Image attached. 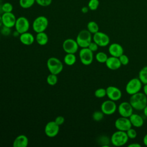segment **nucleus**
<instances>
[{"label":"nucleus","mask_w":147,"mask_h":147,"mask_svg":"<svg viewBox=\"0 0 147 147\" xmlns=\"http://www.w3.org/2000/svg\"><path fill=\"white\" fill-rule=\"evenodd\" d=\"M59 125L55 121L48 122L44 129L45 134L49 137H54L57 135L59 131Z\"/></svg>","instance_id":"2eb2a0df"},{"label":"nucleus","mask_w":147,"mask_h":147,"mask_svg":"<svg viewBox=\"0 0 147 147\" xmlns=\"http://www.w3.org/2000/svg\"><path fill=\"white\" fill-rule=\"evenodd\" d=\"M105 64L109 69L113 71L119 69L122 65L119 58L112 56L109 57H108Z\"/></svg>","instance_id":"a211bd4d"},{"label":"nucleus","mask_w":147,"mask_h":147,"mask_svg":"<svg viewBox=\"0 0 147 147\" xmlns=\"http://www.w3.org/2000/svg\"><path fill=\"white\" fill-rule=\"evenodd\" d=\"M110 139L108 137L105 136H102L100 138H99V142H100L102 147H108L109 146L108 144L110 142Z\"/></svg>","instance_id":"473e14b6"},{"label":"nucleus","mask_w":147,"mask_h":147,"mask_svg":"<svg viewBox=\"0 0 147 147\" xmlns=\"http://www.w3.org/2000/svg\"><path fill=\"white\" fill-rule=\"evenodd\" d=\"M89 10V9L88 7V6H83L82 9H81V11L83 13H87Z\"/></svg>","instance_id":"a19ab883"},{"label":"nucleus","mask_w":147,"mask_h":147,"mask_svg":"<svg viewBox=\"0 0 147 147\" xmlns=\"http://www.w3.org/2000/svg\"><path fill=\"white\" fill-rule=\"evenodd\" d=\"M143 143L146 146H147V134H146L143 138Z\"/></svg>","instance_id":"37998d69"},{"label":"nucleus","mask_w":147,"mask_h":147,"mask_svg":"<svg viewBox=\"0 0 147 147\" xmlns=\"http://www.w3.org/2000/svg\"><path fill=\"white\" fill-rule=\"evenodd\" d=\"M1 17L3 25L10 28L15 26L17 18L15 15L12 12L3 13Z\"/></svg>","instance_id":"dca6fc26"},{"label":"nucleus","mask_w":147,"mask_h":147,"mask_svg":"<svg viewBox=\"0 0 147 147\" xmlns=\"http://www.w3.org/2000/svg\"><path fill=\"white\" fill-rule=\"evenodd\" d=\"M64 121H65V119L62 116H58L56 118H55V120L54 121L58 125L60 126L61 125H63L64 122Z\"/></svg>","instance_id":"58836bf2"},{"label":"nucleus","mask_w":147,"mask_h":147,"mask_svg":"<svg viewBox=\"0 0 147 147\" xmlns=\"http://www.w3.org/2000/svg\"><path fill=\"white\" fill-rule=\"evenodd\" d=\"M143 111H144V115L147 117V105H146V106H145V107Z\"/></svg>","instance_id":"a18cd8bd"},{"label":"nucleus","mask_w":147,"mask_h":147,"mask_svg":"<svg viewBox=\"0 0 147 147\" xmlns=\"http://www.w3.org/2000/svg\"><path fill=\"white\" fill-rule=\"evenodd\" d=\"M108 56L107 54L103 52H99L95 55L96 61L100 63H105Z\"/></svg>","instance_id":"bb28decb"},{"label":"nucleus","mask_w":147,"mask_h":147,"mask_svg":"<svg viewBox=\"0 0 147 147\" xmlns=\"http://www.w3.org/2000/svg\"><path fill=\"white\" fill-rule=\"evenodd\" d=\"M138 78L142 84H147V65L142 68L138 74Z\"/></svg>","instance_id":"b1692460"},{"label":"nucleus","mask_w":147,"mask_h":147,"mask_svg":"<svg viewBox=\"0 0 147 147\" xmlns=\"http://www.w3.org/2000/svg\"><path fill=\"white\" fill-rule=\"evenodd\" d=\"M14 27L16 30L19 32L21 34L28 31L30 27L29 21L26 17L21 16L17 18Z\"/></svg>","instance_id":"6e6552de"},{"label":"nucleus","mask_w":147,"mask_h":147,"mask_svg":"<svg viewBox=\"0 0 147 147\" xmlns=\"http://www.w3.org/2000/svg\"><path fill=\"white\" fill-rule=\"evenodd\" d=\"M3 25V24H2V17L1 16H0V28Z\"/></svg>","instance_id":"49530a36"},{"label":"nucleus","mask_w":147,"mask_h":147,"mask_svg":"<svg viewBox=\"0 0 147 147\" xmlns=\"http://www.w3.org/2000/svg\"><path fill=\"white\" fill-rule=\"evenodd\" d=\"M108 51L111 56L119 57L121 55L123 54L124 50L121 44L115 42L112 43L109 45Z\"/></svg>","instance_id":"f3484780"},{"label":"nucleus","mask_w":147,"mask_h":147,"mask_svg":"<svg viewBox=\"0 0 147 147\" xmlns=\"http://www.w3.org/2000/svg\"><path fill=\"white\" fill-rule=\"evenodd\" d=\"M142 83L138 78L131 79L127 83L125 87V91L129 95H133L140 91L142 88Z\"/></svg>","instance_id":"39448f33"},{"label":"nucleus","mask_w":147,"mask_h":147,"mask_svg":"<svg viewBox=\"0 0 147 147\" xmlns=\"http://www.w3.org/2000/svg\"><path fill=\"white\" fill-rule=\"evenodd\" d=\"M79 57L83 64L85 65H90L93 61V52L88 48H82L79 52Z\"/></svg>","instance_id":"1a4fd4ad"},{"label":"nucleus","mask_w":147,"mask_h":147,"mask_svg":"<svg viewBox=\"0 0 147 147\" xmlns=\"http://www.w3.org/2000/svg\"><path fill=\"white\" fill-rule=\"evenodd\" d=\"M143 92L144 94L147 96V84H144V86H143Z\"/></svg>","instance_id":"79ce46f5"},{"label":"nucleus","mask_w":147,"mask_h":147,"mask_svg":"<svg viewBox=\"0 0 147 147\" xmlns=\"http://www.w3.org/2000/svg\"><path fill=\"white\" fill-rule=\"evenodd\" d=\"M48 20L44 16H40L36 17L33 23L32 28L33 30L37 33L44 32L48 26Z\"/></svg>","instance_id":"423d86ee"},{"label":"nucleus","mask_w":147,"mask_h":147,"mask_svg":"<svg viewBox=\"0 0 147 147\" xmlns=\"http://www.w3.org/2000/svg\"><path fill=\"white\" fill-rule=\"evenodd\" d=\"M36 3L35 0H19V5L21 7L27 9L30 8Z\"/></svg>","instance_id":"a878e982"},{"label":"nucleus","mask_w":147,"mask_h":147,"mask_svg":"<svg viewBox=\"0 0 147 147\" xmlns=\"http://www.w3.org/2000/svg\"><path fill=\"white\" fill-rule=\"evenodd\" d=\"M129 102L134 109L141 111L147 105V96L144 92H138L131 95Z\"/></svg>","instance_id":"f257e3e1"},{"label":"nucleus","mask_w":147,"mask_h":147,"mask_svg":"<svg viewBox=\"0 0 147 147\" xmlns=\"http://www.w3.org/2000/svg\"><path fill=\"white\" fill-rule=\"evenodd\" d=\"M114 125L117 130L124 131H126L132 126L129 118L121 116L115 120Z\"/></svg>","instance_id":"9b49d317"},{"label":"nucleus","mask_w":147,"mask_h":147,"mask_svg":"<svg viewBox=\"0 0 147 147\" xmlns=\"http://www.w3.org/2000/svg\"><path fill=\"white\" fill-rule=\"evenodd\" d=\"M92 119L95 121H101L104 117V114L102 111H95L92 114Z\"/></svg>","instance_id":"2f4dec72"},{"label":"nucleus","mask_w":147,"mask_h":147,"mask_svg":"<svg viewBox=\"0 0 147 147\" xmlns=\"http://www.w3.org/2000/svg\"><path fill=\"white\" fill-rule=\"evenodd\" d=\"M47 65L50 73L55 75L59 74L63 69V64L61 60L55 57L48 59Z\"/></svg>","instance_id":"20e7f679"},{"label":"nucleus","mask_w":147,"mask_h":147,"mask_svg":"<svg viewBox=\"0 0 147 147\" xmlns=\"http://www.w3.org/2000/svg\"><path fill=\"white\" fill-rule=\"evenodd\" d=\"M87 30L93 34L99 31V26L98 24L94 21H91L88 22L87 25Z\"/></svg>","instance_id":"393cba45"},{"label":"nucleus","mask_w":147,"mask_h":147,"mask_svg":"<svg viewBox=\"0 0 147 147\" xmlns=\"http://www.w3.org/2000/svg\"><path fill=\"white\" fill-rule=\"evenodd\" d=\"M93 41L98 44L99 47H105L107 46L110 43V37L104 32H99L94 33L92 36Z\"/></svg>","instance_id":"0eeeda50"},{"label":"nucleus","mask_w":147,"mask_h":147,"mask_svg":"<svg viewBox=\"0 0 147 147\" xmlns=\"http://www.w3.org/2000/svg\"><path fill=\"white\" fill-rule=\"evenodd\" d=\"M63 48L67 53H75L79 48L76 40L72 38H67L63 43Z\"/></svg>","instance_id":"f8f14e48"},{"label":"nucleus","mask_w":147,"mask_h":147,"mask_svg":"<svg viewBox=\"0 0 147 147\" xmlns=\"http://www.w3.org/2000/svg\"><path fill=\"white\" fill-rule=\"evenodd\" d=\"M118 111L121 117L129 118L133 113V108L129 102H122L117 107Z\"/></svg>","instance_id":"ddd939ff"},{"label":"nucleus","mask_w":147,"mask_h":147,"mask_svg":"<svg viewBox=\"0 0 147 147\" xmlns=\"http://www.w3.org/2000/svg\"><path fill=\"white\" fill-rule=\"evenodd\" d=\"M118 58H119V60L122 65H126L128 64V63L129 62V59L127 55H126L123 53L122 55H121Z\"/></svg>","instance_id":"e433bc0d"},{"label":"nucleus","mask_w":147,"mask_h":147,"mask_svg":"<svg viewBox=\"0 0 147 147\" xmlns=\"http://www.w3.org/2000/svg\"><path fill=\"white\" fill-rule=\"evenodd\" d=\"M64 61L67 65H72L76 61V57L74 53H67L64 57Z\"/></svg>","instance_id":"5701e85b"},{"label":"nucleus","mask_w":147,"mask_h":147,"mask_svg":"<svg viewBox=\"0 0 147 147\" xmlns=\"http://www.w3.org/2000/svg\"><path fill=\"white\" fill-rule=\"evenodd\" d=\"M141 145L137 142H134V143H131L129 145H128V147H141Z\"/></svg>","instance_id":"ea45409f"},{"label":"nucleus","mask_w":147,"mask_h":147,"mask_svg":"<svg viewBox=\"0 0 147 147\" xmlns=\"http://www.w3.org/2000/svg\"><path fill=\"white\" fill-rule=\"evenodd\" d=\"M28 138L24 134L17 136L14 140L13 146L14 147H26L28 145Z\"/></svg>","instance_id":"6ab92c4d"},{"label":"nucleus","mask_w":147,"mask_h":147,"mask_svg":"<svg viewBox=\"0 0 147 147\" xmlns=\"http://www.w3.org/2000/svg\"><path fill=\"white\" fill-rule=\"evenodd\" d=\"M58 81L57 75L51 74L47 78V82L50 86L55 85Z\"/></svg>","instance_id":"cd10ccee"},{"label":"nucleus","mask_w":147,"mask_h":147,"mask_svg":"<svg viewBox=\"0 0 147 147\" xmlns=\"http://www.w3.org/2000/svg\"><path fill=\"white\" fill-rule=\"evenodd\" d=\"M106 96L110 100L113 101H117L122 97V92L121 90L113 86L107 87L106 88Z\"/></svg>","instance_id":"4468645a"},{"label":"nucleus","mask_w":147,"mask_h":147,"mask_svg":"<svg viewBox=\"0 0 147 147\" xmlns=\"http://www.w3.org/2000/svg\"><path fill=\"white\" fill-rule=\"evenodd\" d=\"M13 35L14 37H17V36H19V37H20V33L19 32H18L17 30H16V31H14V32H13Z\"/></svg>","instance_id":"c03bdc74"},{"label":"nucleus","mask_w":147,"mask_h":147,"mask_svg":"<svg viewBox=\"0 0 147 147\" xmlns=\"http://www.w3.org/2000/svg\"><path fill=\"white\" fill-rule=\"evenodd\" d=\"M129 118L131 125L135 127H140L144 125V121L143 118L138 114L133 113Z\"/></svg>","instance_id":"aec40b11"},{"label":"nucleus","mask_w":147,"mask_h":147,"mask_svg":"<svg viewBox=\"0 0 147 147\" xmlns=\"http://www.w3.org/2000/svg\"><path fill=\"white\" fill-rule=\"evenodd\" d=\"M98 44H96V43H95L94 41H91L90 43V44H89V45L88 46V48L89 49H90L92 52H95V51H96L97 50H98Z\"/></svg>","instance_id":"4c0bfd02"},{"label":"nucleus","mask_w":147,"mask_h":147,"mask_svg":"<svg viewBox=\"0 0 147 147\" xmlns=\"http://www.w3.org/2000/svg\"><path fill=\"white\" fill-rule=\"evenodd\" d=\"M1 33L5 36H9L11 33V28H9V27H7V26H5L4 25H2L1 27Z\"/></svg>","instance_id":"f704fd0d"},{"label":"nucleus","mask_w":147,"mask_h":147,"mask_svg":"<svg viewBox=\"0 0 147 147\" xmlns=\"http://www.w3.org/2000/svg\"><path fill=\"white\" fill-rule=\"evenodd\" d=\"M1 9L3 13L12 12L13 10V6L10 2H5L1 7Z\"/></svg>","instance_id":"c756f323"},{"label":"nucleus","mask_w":147,"mask_h":147,"mask_svg":"<svg viewBox=\"0 0 147 147\" xmlns=\"http://www.w3.org/2000/svg\"><path fill=\"white\" fill-rule=\"evenodd\" d=\"M129 140L126 131L117 130L113 133L110 138V142L115 146H121L125 145Z\"/></svg>","instance_id":"f03ea898"},{"label":"nucleus","mask_w":147,"mask_h":147,"mask_svg":"<svg viewBox=\"0 0 147 147\" xmlns=\"http://www.w3.org/2000/svg\"><path fill=\"white\" fill-rule=\"evenodd\" d=\"M100 109L104 114L110 115H112L116 111L117 106L115 101L109 99L104 101L102 103Z\"/></svg>","instance_id":"9d476101"},{"label":"nucleus","mask_w":147,"mask_h":147,"mask_svg":"<svg viewBox=\"0 0 147 147\" xmlns=\"http://www.w3.org/2000/svg\"><path fill=\"white\" fill-rule=\"evenodd\" d=\"M36 3L40 6L47 7L49 6L52 2V0H35Z\"/></svg>","instance_id":"72a5a7b5"},{"label":"nucleus","mask_w":147,"mask_h":147,"mask_svg":"<svg viewBox=\"0 0 147 147\" xmlns=\"http://www.w3.org/2000/svg\"><path fill=\"white\" fill-rule=\"evenodd\" d=\"M94 95L98 98H104L106 95V90L104 88H99L95 91Z\"/></svg>","instance_id":"7c9ffc66"},{"label":"nucleus","mask_w":147,"mask_h":147,"mask_svg":"<svg viewBox=\"0 0 147 147\" xmlns=\"http://www.w3.org/2000/svg\"><path fill=\"white\" fill-rule=\"evenodd\" d=\"M20 40L21 43L26 45H30L34 41V37L29 32H25L20 36Z\"/></svg>","instance_id":"412c9836"},{"label":"nucleus","mask_w":147,"mask_h":147,"mask_svg":"<svg viewBox=\"0 0 147 147\" xmlns=\"http://www.w3.org/2000/svg\"><path fill=\"white\" fill-rule=\"evenodd\" d=\"M126 132V134H127L129 138H130V139H134L135 138H136V137L137 136L136 130L131 127L130 129H129L128 130H127Z\"/></svg>","instance_id":"c9c22d12"},{"label":"nucleus","mask_w":147,"mask_h":147,"mask_svg":"<svg viewBox=\"0 0 147 147\" xmlns=\"http://www.w3.org/2000/svg\"><path fill=\"white\" fill-rule=\"evenodd\" d=\"M36 41L40 45H44L48 42V36L44 32L37 33L36 36Z\"/></svg>","instance_id":"4be33fe9"},{"label":"nucleus","mask_w":147,"mask_h":147,"mask_svg":"<svg viewBox=\"0 0 147 147\" xmlns=\"http://www.w3.org/2000/svg\"><path fill=\"white\" fill-rule=\"evenodd\" d=\"M99 5V0H90L88 2L87 6L89 10L94 11L98 8Z\"/></svg>","instance_id":"c85d7f7f"},{"label":"nucleus","mask_w":147,"mask_h":147,"mask_svg":"<svg viewBox=\"0 0 147 147\" xmlns=\"http://www.w3.org/2000/svg\"><path fill=\"white\" fill-rule=\"evenodd\" d=\"M92 34L87 30L83 29L80 31L76 37V41L79 47L82 48H87L92 41Z\"/></svg>","instance_id":"7ed1b4c3"}]
</instances>
